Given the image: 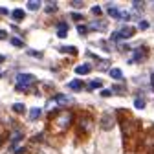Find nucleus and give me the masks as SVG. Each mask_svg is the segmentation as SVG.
<instances>
[{"label": "nucleus", "mask_w": 154, "mask_h": 154, "mask_svg": "<svg viewBox=\"0 0 154 154\" xmlns=\"http://www.w3.org/2000/svg\"><path fill=\"white\" fill-rule=\"evenodd\" d=\"M33 83H35V75H31V73H20V75H17V90L18 92H24Z\"/></svg>", "instance_id": "f257e3e1"}, {"label": "nucleus", "mask_w": 154, "mask_h": 154, "mask_svg": "<svg viewBox=\"0 0 154 154\" xmlns=\"http://www.w3.org/2000/svg\"><path fill=\"white\" fill-rule=\"evenodd\" d=\"M136 130H138V121L134 118H127L123 121V134L125 136H132V134H136Z\"/></svg>", "instance_id": "f03ea898"}, {"label": "nucleus", "mask_w": 154, "mask_h": 154, "mask_svg": "<svg viewBox=\"0 0 154 154\" xmlns=\"http://www.w3.org/2000/svg\"><path fill=\"white\" fill-rule=\"evenodd\" d=\"M134 33H136V31H134V28H132V26H125V28H121L118 33H114V35H112V38H116V41H119V38H130Z\"/></svg>", "instance_id": "7ed1b4c3"}, {"label": "nucleus", "mask_w": 154, "mask_h": 154, "mask_svg": "<svg viewBox=\"0 0 154 154\" xmlns=\"http://www.w3.org/2000/svg\"><path fill=\"white\" fill-rule=\"evenodd\" d=\"M114 125H116L114 116H112V114H103V118L99 119V127H101L103 130H110Z\"/></svg>", "instance_id": "20e7f679"}, {"label": "nucleus", "mask_w": 154, "mask_h": 154, "mask_svg": "<svg viewBox=\"0 0 154 154\" xmlns=\"http://www.w3.org/2000/svg\"><path fill=\"white\" fill-rule=\"evenodd\" d=\"M70 101H72V99L68 97V95H63V94H57L55 97L51 99V103H53V105H68Z\"/></svg>", "instance_id": "39448f33"}, {"label": "nucleus", "mask_w": 154, "mask_h": 154, "mask_svg": "<svg viewBox=\"0 0 154 154\" xmlns=\"http://www.w3.org/2000/svg\"><path fill=\"white\" fill-rule=\"evenodd\" d=\"M24 17H26V13H24V9H20V8H17V9H13V11H11V18H13L15 22L24 20Z\"/></svg>", "instance_id": "423d86ee"}, {"label": "nucleus", "mask_w": 154, "mask_h": 154, "mask_svg": "<svg viewBox=\"0 0 154 154\" xmlns=\"http://www.w3.org/2000/svg\"><path fill=\"white\" fill-rule=\"evenodd\" d=\"M83 86H85V83H83V81H79V79H73V81H70V83H68V88H70V90H75V92L83 90Z\"/></svg>", "instance_id": "0eeeda50"}, {"label": "nucleus", "mask_w": 154, "mask_h": 154, "mask_svg": "<svg viewBox=\"0 0 154 154\" xmlns=\"http://www.w3.org/2000/svg\"><path fill=\"white\" fill-rule=\"evenodd\" d=\"M143 57H145V51H141V50L138 48L136 51H134V55L130 57V61H128V63H140V61L143 59Z\"/></svg>", "instance_id": "6e6552de"}, {"label": "nucleus", "mask_w": 154, "mask_h": 154, "mask_svg": "<svg viewBox=\"0 0 154 154\" xmlns=\"http://www.w3.org/2000/svg\"><path fill=\"white\" fill-rule=\"evenodd\" d=\"M106 11H108V15H110L112 18H121V11L116 8V6H108V8H106Z\"/></svg>", "instance_id": "1a4fd4ad"}, {"label": "nucleus", "mask_w": 154, "mask_h": 154, "mask_svg": "<svg viewBox=\"0 0 154 154\" xmlns=\"http://www.w3.org/2000/svg\"><path fill=\"white\" fill-rule=\"evenodd\" d=\"M90 70H92L90 64H79V66L75 68V73H77V75H85V73H88Z\"/></svg>", "instance_id": "9d476101"}, {"label": "nucleus", "mask_w": 154, "mask_h": 154, "mask_svg": "<svg viewBox=\"0 0 154 154\" xmlns=\"http://www.w3.org/2000/svg\"><path fill=\"white\" fill-rule=\"evenodd\" d=\"M70 119H72V116H70V114H63L61 118L57 119V123H59V125H61V127L64 128L66 125H70Z\"/></svg>", "instance_id": "9b49d317"}, {"label": "nucleus", "mask_w": 154, "mask_h": 154, "mask_svg": "<svg viewBox=\"0 0 154 154\" xmlns=\"http://www.w3.org/2000/svg\"><path fill=\"white\" fill-rule=\"evenodd\" d=\"M110 77H112V79H116V81H121L123 79V72L119 68H112L110 70Z\"/></svg>", "instance_id": "f8f14e48"}, {"label": "nucleus", "mask_w": 154, "mask_h": 154, "mask_svg": "<svg viewBox=\"0 0 154 154\" xmlns=\"http://www.w3.org/2000/svg\"><path fill=\"white\" fill-rule=\"evenodd\" d=\"M101 86H103V81H101V79H94V81H90V83H88V88H90V90L101 88Z\"/></svg>", "instance_id": "ddd939ff"}, {"label": "nucleus", "mask_w": 154, "mask_h": 154, "mask_svg": "<svg viewBox=\"0 0 154 154\" xmlns=\"http://www.w3.org/2000/svg\"><path fill=\"white\" fill-rule=\"evenodd\" d=\"M90 29H106V22H92L90 24Z\"/></svg>", "instance_id": "4468645a"}, {"label": "nucleus", "mask_w": 154, "mask_h": 154, "mask_svg": "<svg viewBox=\"0 0 154 154\" xmlns=\"http://www.w3.org/2000/svg\"><path fill=\"white\" fill-rule=\"evenodd\" d=\"M28 9L38 11V9H41V2H35V0H31V2H28Z\"/></svg>", "instance_id": "2eb2a0df"}, {"label": "nucleus", "mask_w": 154, "mask_h": 154, "mask_svg": "<svg viewBox=\"0 0 154 154\" xmlns=\"http://www.w3.org/2000/svg\"><path fill=\"white\" fill-rule=\"evenodd\" d=\"M13 110H15L17 114H24V112H26V106H24L22 103H15V105H13Z\"/></svg>", "instance_id": "dca6fc26"}, {"label": "nucleus", "mask_w": 154, "mask_h": 154, "mask_svg": "<svg viewBox=\"0 0 154 154\" xmlns=\"http://www.w3.org/2000/svg\"><path fill=\"white\" fill-rule=\"evenodd\" d=\"M38 116H41V108H31V112H29V119L35 121Z\"/></svg>", "instance_id": "f3484780"}, {"label": "nucleus", "mask_w": 154, "mask_h": 154, "mask_svg": "<svg viewBox=\"0 0 154 154\" xmlns=\"http://www.w3.org/2000/svg\"><path fill=\"white\" fill-rule=\"evenodd\" d=\"M18 140H22V132H13V138H11V145H15Z\"/></svg>", "instance_id": "a211bd4d"}, {"label": "nucleus", "mask_w": 154, "mask_h": 154, "mask_svg": "<svg viewBox=\"0 0 154 154\" xmlns=\"http://www.w3.org/2000/svg\"><path fill=\"white\" fill-rule=\"evenodd\" d=\"M11 44H13V46H17V48H22V46H24V42L20 41V38H17V37H13V38H11Z\"/></svg>", "instance_id": "6ab92c4d"}, {"label": "nucleus", "mask_w": 154, "mask_h": 154, "mask_svg": "<svg viewBox=\"0 0 154 154\" xmlns=\"http://www.w3.org/2000/svg\"><path fill=\"white\" fill-rule=\"evenodd\" d=\"M77 31H79V35H86L88 33V28L83 26V24H79V26H77Z\"/></svg>", "instance_id": "aec40b11"}, {"label": "nucleus", "mask_w": 154, "mask_h": 154, "mask_svg": "<svg viewBox=\"0 0 154 154\" xmlns=\"http://www.w3.org/2000/svg\"><path fill=\"white\" fill-rule=\"evenodd\" d=\"M134 106H136V108H145V101L143 99H136V101H134Z\"/></svg>", "instance_id": "412c9836"}, {"label": "nucleus", "mask_w": 154, "mask_h": 154, "mask_svg": "<svg viewBox=\"0 0 154 154\" xmlns=\"http://www.w3.org/2000/svg\"><path fill=\"white\" fill-rule=\"evenodd\" d=\"M57 29H63V31H68V24H66V22H59V24H57Z\"/></svg>", "instance_id": "4be33fe9"}, {"label": "nucleus", "mask_w": 154, "mask_h": 154, "mask_svg": "<svg viewBox=\"0 0 154 154\" xmlns=\"http://www.w3.org/2000/svg\"><path fill=\"white\" fill-rule=\"evenodd\" d=\"M72 6H73V8H83V6H85V2H81V0H73Z\"/></svg>", "instance_id": "5701e85b"}, {"label": "nucleus", "mask_w": 154, "mask_h": 154, "mask_svg": "<svg viewBox=\"0 0 154 154\" xmlns=\"http://www.w3.org/2000/svg\"><path fill=\"white\" fill-rule=\"evenodd\" d=\"M66 35H68V31H63V29L57 31V37H59V38H66Z\"/></svg>", "instance_id": "b1692460"}, {"label": "nucleus", "mask_w": 154, "mask_h": 154, "mask_svg": "<svg viewBox=\"0 0 154 154\" xmlns=\"http://www.w3.org/2000/svg\"><path fill=\"white\" fill-rule=\"evenodd\" d=\"M70 17L73 18V20H81V18H83V15H81V13H72Z\"/></svg>", "instance_id": "393cba45"}, {"label": "nucleus", "mask_w": 154, "mask_h": 154, "mask_svg": "<svg viewBox=\"0 0 154 154\" xmlns=\"http://www.w3.org/2000/svg\"><path fill=\"white\" fill-rule=\"evenodd\" d=\"M149 28V22L147 20H140V29H147Z\"/></svg>", "instance_id": "a878e982"}, {"label": "nucleus", "mask_w": 154, "mask_h": 154, "mask_svg": "<svg viewBox=\"0 0 154 154\" xmlns=\"http://www.w3.org/2000/svg\"><path fill=\"white\" fill-rule=\"evenodd\" d=\"M92 13H94V15H101V8H99V6H94V8H92Z\"/></svg>", "instance_id": "bb28decb"}, {"label": "nucleus", "mask_w": 154, "mask_h": 154, "mask_svg": "<svg viewBox=\"0 0 154 154\" xmlns=\"http://www.w3.org/2000/svg\"><path fill=\"white\" fill-rule=\"evenodd\" d=\"M6 38H8V33L4 29H0V41H6Z\"/></svg>", "instance_id": "cd10ccee"}, {"label": "nucleus", "mask_w": 154, "mask_h": 154, "mask_svg": "<svg viewBox=\"0 0 154 154\" xmlns=\"http://www.w3.org/2000/svg\"><path fill=\"white\" fill-rule=\"evenodd\" d=\"M101 95H103V97H108V95H112V92H110V90H103Z\"/></svg>", "instance_id": "c85d7f7f"}, {"label": "nucleus", "mask_w": 154, "mask_h": 154, "mask_svg": "<svg viewBox=\"0 0 154 154\" xmlns=\"http://www.w3.org/2000/svg\"><path fill=\"white\" fill-rule=\"evenodd\" d=\"M55 9H57V8H55V6H48V8H46V13H53V11H55Z\"/></svg>", "instance_id": "c756f323"}, {"label": "nucleus", "mask_w": 154, "mask_h": 154, "mask_svg": "<svg viewBox=\"0 0 154 154\" xmlns=\"http://www.w3.org/2000/svg\"><path fill=\"white\" fill-rule=\"evenodd\" d=\"M22 152H24V147H18V149L15 150V154H22Z\"/></svg>", "instance_id": "7c9ffc66"}, {"label": "nucleus", "mask_w": 154, "mask_h": 154, "mask_svg": "<svg viewBox=\"0 0 154 154\" xmlns=\"http://www.w3.org/2000/svg\"><path fill=\"white\" fill-rule=\"evenodd\" d=\"M0 13H2V15H8L9 11H8V8H0Z\"/></svg>", "instance_id": "2f4dec72"}, {"label": "nucleus", "mask_w": 154, "mask_h": 154, "mask_svg": "<svg viewBox=\"0 0 154 154\" xmlns=\"http://www.w3.org/2000/svg\"><path fill=\"white\" fill-rule=\"evenodd\" d=\"M150 85H152V88H154V73L150 75Z\"/></svg>", "instance_id": "473e14b6"}, {"label": "nucleus", "mask_w": 154, "mask_h": 154, "mask_svg": "<svg viewBox=\"0 0 154 154\" xmlns=\"http://www.w3.org/2000/svg\"><path fill=\"white\" fill-rule=\"evenodd\" d=\"M0 63H4V55H0Z\"/></svg>", "instance_id": "72a5a7b5"}, {"label": "nucleus", "mask_w": 154, "mask_h": 154, "mask_svg": "<svg viewBox=\"0 0 154 154\" xmlns=\"http://www.w3.org/2000/svg\"><path fill=\"white\" fill-rule=\"evenodd\" d=\"M0 145H2V138H0Z\"/></svg>", "instance_id": "f704fd0d"}]
</instances>
